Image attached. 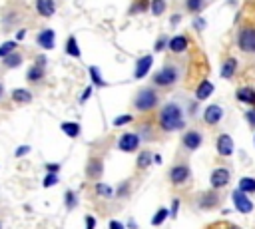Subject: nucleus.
Segmentation results:
<instances>
[{"instance_id": "obj_1", "label": "nucleus", "mask_w": 255, "mask_h": 229, "mask_svg": "<svg viewBox=\"0 0 255 229\" xmlns=\"http://www.w3.org/2000/svg\"><path fill=\"white\" fill-rule=\"evenodd\" d=\"M185 125L183 121V115H181V108L179 104H165L159 112V127L163 131H175V129H181Z\"/></svg>"}, {"instance_id": "obj_2", "label": "nucleus", "mask_w": 255, "mask_h": 229, "mask_svg": "<svg viewBox=\"0 0 255 229\" xmlns=\"http://www.w3.org/2000/svg\"><path fill=\"white\" fill-rule=\"evenodd\" d=\"M157 102H159V96H157L151 88H141V90H137V94H135V98H133V106H135V110H139V112H149V110H153V108L157 106Z\"/></svg>"}, {"instance_id": "obj_3", "label": "nucleus", "mask_w": 255, "mask_h": 229, "mask_svg": "<svg viewBox=\"0 0 255 229\" xmlns=\"http://www.w3.org/2000/svg\"><path fill=\"white\" fill-rule=\"evenodd\" d=\"M237 48L245 54H255V28L245 26L237 34Z\"/></svg>"}, {"instance_id": "obj_4", "label": "nucleus", "mask_w": 255, "mask_h": 229, "mask_svg": "<svg viewBox=\"0 0 255 229\" xmlns=\"http://www.w3.org/2000/svg\"><path fill=\"white\" fill-rule=\"evenodd\" d=\"M151 80H153V84L159 86V88L171 86V84H175V82L179 80V70H177L175 66H163Z\"/></svg>"}, {"instance_id": "obj_5", "label": "nucleus", "mask_w": 255, "mask_h": 229, "mask_svg": "<svg viewBox=\"0 0 255 229\" xmlns=\"http://www.w3.org/2000/svg\"><path fill=\"white\" fill-rule=\"evenodd\" d=\"M36 44L42 48V50H52L56 46V32L52 28H44L36 34Z\"/></svg>"}, {"instance_id": "obj_6", "label": "nucleus", "mask_w": 255, "mask_h": 229, "mask_svg": "<svg viewBox=\"0 0 255 229\" xmlns=\"http://www.w3.org/2000/svg\"><path fill=\"white\" fill-rule=\"evenodd\" d=\"M229 179H231V173H229L227 167H215L211 171V179L209 181H211V187L219 189V187H225L229 183Z\"/></svg>"}, {"instance_id": "obj_7", "label": "nucleus", "mask_w": 255, "mask_h": 229, "mask_svg": "<svg viewBox=\"0 0 255 229\" xmlns=\"http://www.w3.org/2000/svg\"><path fill=\"white\" fill-rule=\"evenodd\" d=\"M233 205H235V209H237L239 213H251V211H253L251 199L247 197V193H243V191H239V189L233 191Z\"/></svg>"}, {"instance_id": "obj_8", "label": "nucleus", "mask_w": 255, "mask_h": 229, "mask_svg": "<svg viewBox=\"0 0 255 229\" xmlns=\"http://www.w3.org/2000/svg\"><path fill=\"white\" fill-rule=\"evenodd\" d=\"M139 145V135L137 133H122L118 139V147L122 151H135Z\"/></svg>"}, {"instance_id": "obj_9", "label": "nucleus", "mask_w": 255, "mask_h": 229, "mask_svg": "<svg viewBox=\"0 0 255 229\" xmlns=\"http://www.w3.org/2000/svg\"><path fill=\"white\" fill-rule=\"evenodd\" d=\"M201 141H203V137H201V133H199L197 129H189V131H185V133H183V137H181L183 147H187L189 151L197 149V147L201 145Z\"/></svg>"}, {"instance_id": "obj_10", "label": "nucleus", "mask_w": 255, "mask_h": 229, "mask_svg": "<svg viewBox=\"0 0 255 229\" xmlns=\"http://www.w3.org/2000/svg\"><path fill=\"white\" fill-rule=\"evenodd\" d=\"M221 117H223V110H221V106H217V104L207 106L205 112H203V119H205V123H209V125H217Z\"/></svg>"}, {"instance_id": "obj_11", "label": "nucleus", "mask_w": 255, "mask_h": 229, "mask_svg": "<svg viewBox=\"0 0 255 229\" xmlns=\"http://www.w3.org/2000/svg\"><path fill=\"white\" fill-rule=\"evenodd\" d=\"M187 177H189V167L187 165H173L171 169H169V179L173 181V183H183V181H187Z\"/></svg>"}, {"instance_id": "obj_12", "label": "nucleus", "mask_w": 255, "mask_h": 229, "mask_svg": "<svg viewBox=\"0 0 255 229\" xmlns=\"http://www.w3.org/2000/svg\"><path fill=\"white\" fill-rule=\"evenodd\" d=\"M187 46H189V40H187L185 36H173L171 40H167V48H169L173 54H181V52H185Z\"/></svg>"}, {"instance_id": "obj_13", "label": "nucleus", "mask_w": 255, "mask_h": 229, "mask_svg": "<svg viewBox=\"0 0 255 229\" xmlns=\"http://www.w3.org/2000/svg\"><path fill=\"white\" fill-rule=\"evenodd\" d=\"M151 64H153V58L151 56H141L139 60H137V64H135V72H133V78H143L147 72H149V68H151Z\"/></svg>"}, {"instance_id": "obj_14", "label": "nucleus", "mask_w": 255, "mask_h": 229, "mask_svg": "<svg viewBox=\"0 0 255 229\" xmlns=\"http://www.w3.org/2000/svg\"><path fill=\"white\" fill-rule=\"evenodd\" d=\"M217 151H219V155H225V157L233 153V139L227 133H221L217 137Z\"/></svg>"}, {"instance_id": "obj_15", "label": "nucleus", "mask_w": 255, "mask_h": 229, "mask_svg": "<svg viewBox=\"0 0 255 229\" xmlns=\"http://www.w3.org/2000/svg\"><path fill=\"white\" fill-rule=\"evenodd\" d=\"M36 10H38L40 16L50 18L56 12V2L54 0H36Z\"/></svg>"}, {"instance_id": "obj_16", "label": "nucleus", "mask_w": 255, "mask_h": 229, "mask_svg": "<svg viewBox=\"0 0 255 229\" xmlns=\"http://www.w3.org/2000/svg\"><path fill=\"white\" fill-rule=\"evenodd\" d=\"M235 98H237L239 102H243V104L255 106V88H249V86L239 88V90L235 92Z\"/></svg>"}, {"instance_id": "obj_17", "label": "nucleus", "mask_w": 255, "mask_h": 229, "mask_svg": "<svg viewBox=\"0 0 255 229\" xmlns=\"http://www.w3.org/2000/svg\"><path fill=\"white\" fill-rule=\"evenodd\" d=\"M10 98L16 104H30L32 102V92L26 90V88H14L12 94H10Z\"/></svg>"}, {"instance_id": "obj_18", "label": "nucleus", "mask_w": 255, "mask_h": 229, "mask_svg": "<svg viewBox=\"0 0 255 229\" xmlns=\"http://www.w3.org/2000/svg\"><path fill=\"white\" fill-rule=\"evenodd\" d=\"M217 203H219V197H217L215 191H205V193L199 197V207H201V209H213Z\"/></svg>"}, {"instance_id": "obj_19", "label": "nucleus", "mask_w": 255, "mask_h": 229, "mask_svg": "<svg viewBox=\"0 0 255 229\" xmlns=\"http://www.w3.org/2000/svg\"><path fill=\"white\" fill-rule=\"evenodd\" d=\"M235 70H237V60H235V58L223 60V64H221V78L231 80V78L235 76Z\"/></svg>"}, {"instance_id": "obj_20", "label": "nucleus", "mask_w": 255, "mask_h": 229, "mask_svg": "<svg viewBox=\"0 0 255 229\" xmlns=\"http://www.w3.org/2000/svg\"><path fill=\"white\" fill-rule=\"evenodd\" d=\"M42 78H44V66H42V64H38V62H36V64H32V66L28 68V72H26V80L34 84V82H40Z\"/></svg>"}, {"instance_id": "obj_21", "label": "nucleus", "mask_w": 255, "mask_h": 229, "mask_svg": "<svg viewBox=\"0 0 255 229\" xmlns=\"http://www.w3.org/2000/svg\"><path fill=\"white\" fill-rule=\"evenodd\" d=\"M211 94H213V84L207 82V80H203V82L197 86V90H195V98H197L199 102H201V100H207Z\"/></svg>"}, {"instance_id": "obj_22", "label": "nucleus", "mask_w": 255, "mask_h": 229, "mask_svg": "<svg viewBox=\"0 0 255 229\" xmlns=\"http://www.w3.org/2000/svg\"><path fill=\"white\" fill-rule=\"evenodd\" d=\"M2 64H4V68H8V70L18 68V66L22 64V54H18V52L14 50V52H10L8 56H4V58H2Z\"/></svg>"}, {"instance_id": "obj_23", "label": "nucleus", "mask_w": 255, "mask_h": 229, "mask_svg": "<svg viewBox=\"0 0 255 229\" xmlns=\"http://www.w3.org/2000/svg\"><path fill=\"white\" fill-rule=\"evenodd\" d=\"M102 169H104L102 159H90L88 161V167H86V175L88 177H100L102 175Z\"/></svg>"}, {"instance_id": "obj_24", "label": "nucleus", "mask_w": 255, "mask_h": 229, "mask_svg": "<svg viewBox=\"0 0 255 229\" xmlns=\"http://www.w3.org/2000/svg\"><path fill=\"white\" fill-rule=\"evenodd\" d=\"M66 54L72 56V58H80L82 56V50L78 46L76 36H68V40H66Z\"/></svg>"}, {"instance_id": "obj_25", "label": "nucleus", "mask_w": 255, "mask_h": 229, "mask_svg": "<svg viewBox=\"0 0 255 229\" xmlns=\"http://www.w3.org/2000/svg\"><path fill=\"white\" fill-rule=\"evenodd\" d=\"M60 129H62L68 137H78V135H80V123H76V121H62V123H60Z\"/></svg>"}, {"instance_id": "obj_26", "label": "nucleus", "mask_w": 255, "mask_h": 229, "mask_svg": "<svg viewBox=\"0 0 255 229\" xmlns=\"http://www.w3.org/2000/svg\"><path fill=\"white\" fill-rule=\"evenodd\" d=\"M237 187H239V191H243V193H255V179H253V177H241Z\"/></svg>"}, {"instance_id": "obj_27", "label": "nucleus", "mask_w": 255, "mask_h": 229, "mask_svg": "<svg viewBox=\"0 0 255 229\" xmlns=\"http://www.w3.org/2000/svg\"><path fill=\"white\" fill-rule=\"evenodd\" d=\"M90 78H92V82H94L96 88H104V86H108L106 80H104L102 74H100V68H96V66H90Z\"/></svg>"}, {"instance_id": "obj_28", "label": "nucleus", "mask_w": 255, "mask_h": 229, "mask_svg": "<svg viewBox=\"0 0 255 229\" xmlns=\"http://www.w3.org/2000/svg\"><path fill=\"white\" fill-rule=\"evenodd\" d=\"M18 48V42L16 40H8V42H2L0 44V60L4 58V56H8L10 52H14Z\"/></svg>"}, {"instance_id": "obj_29", "label": "nucleus", "mask_w": 255, "mask_h": 229, "mask_svg": "<svg viewBox=\"0 0 255 229\" xmlns=\"http://www.w3.org/2000/svg\"><path fill=\"white\" fill-rule=\"evenodd\" d=\"M96 193L102 195V197H112L116 191H114V187H110L108 183H96Z\"/></svg>"}, {"instance_id": "obj_30", "label": "nucleus", "mask_w": 255, "mask_h": 229, "mask_svg": "<svg viewBox=\"0 0 255 229\" xmlns=\"http://www.w3.org/2000/svg\"><path fill=\"white\" fill-rule=\"evenodd\" d=\"M167 217H169V211H167L165 207H161V209H159V211L153 215V219H151V225H161V223H163Z\"/></svg>"}, {"instance_id": "obj_31", "label": "nucleus", "mask_w": 255, "mask_h": 229, "mask_svg": "<svg viewBox=\"0 0 255 229\" xmlns=\"http://www.w3.org/2000/svg\"><path fill=\"white\" fill-rule=\"evenodd\" d=\"M205 0H185V10L187 12H199L203 8Z\"/></svg>"}, {"instance_id": "obj_32", "label": "nucleus", "mask_w": 255, "mask_h": 229, "mask_svg": "<svg viewBox=\"0 0 255 229\" xmlns=\"http://www.w3.org/2000/svg\"><path fill=\"white\" fill-rule=\"evenodd\" d=\"M149 163H151V153H149V151H141V153L137 155V167L143 169V167H147Z\"/></svg>"}, {"instance_id": "obj_33", "label": "nucleus", "mask_w": 255, "mask_h": 229, "mask_svg": "<svg viewBox=\"0 0 255 229\" xmlns=\"http://www.w3.org/2000/svg\"><path fill=\"white\" fill-rule=\"evenodd\" d=\"M64 203H66V207H68V209H74V207H76V203H78L76 193H74V191H66V193H64Z\"/></svg>"}, {"instance_id": "obj_34", "label": "nucleus", "mask_w": 255, "mask_h": 229, "mask_svg": "<svg viewBox=\"0 0 255 229\" xmlns=\"http://www.w3.org/2000/svg\"><path fill=\"white\" fill-rule=\"evenodd\" d=\"M151 12L155 14V16H159V14H163L165 12V0H151Z\"/></svg>"}, {"instance_id": "obj_35", "label": "nucleus", "mask_w": 255, "mask_h": 229, "mask_svg": "<svg viewBox=\"0 0 255 229\" xmlns=\"http://www.w3.org/2000/svg\"><path fill=\"white\" fill-rule=\"evenodd\" d=\"M56 183H58V173H52V171H48V175L44 177L42 185H44V187H52V185H56Z\"/></svg>"}, {"instance_id": "obj_36", "label": "nucleus", "mask_w": 255, "mask_h": 229, "mask_svg": "<svg viewBox=\"0 0 255 229\" xmlns=\"http://www.w3.org/2000/svg\"><path fill=\"white\" fill-rule=\"evenodd\" d=\"M131 119H133V117H131L129 114H124V115H118V117L114 119V125H116V127H122V125H126V123H129Z\"/></svg>"}, {"instance_id": "obj_37", "label": "nucleus", "mask_w": 255, "mask_h": 229, "mask_svg": "<svg viewBox=\"0 0 255 229\" xmlns=\"http://www.w3.org/2000/svg\"><path fill=\"white\" fill-rule=\"evenodd\" d=\"M145 8H147V0H139V2H135V4L129 8V14H137V12L145 10Z\"/></svg>"}, {"instance_id": "obj_38", "label": "nucleus", "mask_w": 255, "mask_h": 229, "mask_svg": "<svg viewBox=\"0 0 255 229\" xmlns=\"http://www.w3.org/2000/svg\"><path fill=\"white\" fill-rule=\"evenodd\" d=\"M26 153H30V145H18L14 151V157H24Z\"/></svg>"}, {"instance_id": "obj_39", "label": "nucleus", "mask_w": 255, "mask_h": 229, "mask_svg": "<svg viewBox=\"0 0 255 229\" xmlns=\"http://www.w3.org/2000/svg\"><path fill=\"white\" fill-rule=\"evenodd\" d=\"M177 211H179V199H173L171 201V211H169V217H177Z\"/></svg>"}, {"instance_id": "obj_40", "label": "nucleus", "mask_w": 255, "mask_h": 229, "mask_svg": "<svg viewBox=\"0 0 255 229\" xmlns=\"http://www.w3.org/2000/svg\"><path fill=\"white\" fill-rule=\"evenodd\" d=\"M165 46H167V40H165V38H157V42H155L153 50H155V52H161Z\"/></svg>"}, {"instance_id": "obj_41", "label": "nucleus", "mask_w": 255, "mask_h": 229, "mask_svg": "<svg viewBox=\"0 0 255 229\" xmlns=\"http://www.w3.org/2000/svg\"><path fill=\"white\" fill-rule=\"evenodd\" d=\"M96 227V217L94 215H86V229H94Z\"/></svg>"}, {"instance_id": "obj_42", "label": "nucleus", "mask_w": 255, "mask_h": 229, "mask_svg": "<svg viewBox=\"0 0 255 229\" xmlns=\"http://www.w3.org/2000/svg\"><path fill=\"white\" fill-rule=\"evenodd\" d=\"M92 92H94V88H92V86H90V88H86V90H84V94H82V98H80V102H86V100L92 96Z\"/></svg>"}, {"instance_id": "obj_43", "label": "nucleus", "mask_w": 255, "mask_h": 229, "mask_svg": "<svg viewBox=\"0 0 255 229\" xmlns=\"http://www.w3.org/2000/svg\"><path fill=\"white\" fill-rule=\"evenodd\" d=\"M46 169H48V171H52V173H58L60 163H46Z\"/></svg>"}, {"instance_id": "obj_44", "label": "nucleus", "mask_w": 255, "mask_h": 229, "mask_svg": "<svg viewBox=\"0 0 255 229\" xmlns=\"http://www.w3.org/2000/svg\"><path fill=\"white\" fill-rule=\"evenodd\" d=\"M247 121H249V123H253V125H255V108H253V110H251V112H247Z\"/></svg>"}, {"instance_id": "obj_45", "label": "nucleus", "mask_w": 255, "mask_h": 229, "mask_svg": "<svg viewBox=\"0 0 255 229\" xmlns=\"http://www.w3.org/2000/svg\"><path fill=\"white\" fill-rule=\"evenodd\" d=\"M110 229H124V225H122L120 221L114 219V221H110Z\"/></svg>"}, {"instance_id": "obj_46", "label": "nucleus", "mask_w": 255, "mask_h": 229, "mask_svg": "<svg viewBox=\"0 0 255 229\" xmlns=\"http://www.w3.org/2000/svg\"><path fill=\"white\" fill-rule=\"evenodd\" d=\"M24 36H26V30H18V32H16V40H22Z\"/></svg>"}, {"instance_id": "obj_47", "label": "nucleus", "mask_w": 255, "mask_h": 229, "mask_svg": "<svg viewBox=\"0 0 255 229\" xmlns=\"http://www.w3.org/2000/svg\"><path fill=\"white\" fill-rule=\"evenodd\" d=\"M2 96H4V84L0 82V100H2Z\"/></svg>"}, {"instance_id": "obj_48", "label": "nucleus", "mask_w": 255, "mask_h": 229, "mask_svg": "<svg viewBox=\"0 0 255 229\" xmlns=\"http://www.w3.org/2000/svg\"><path fill=\"white\" fill-rule=\"evenodd\" d=\"M229 229H237V227H229Z\"/></svg>"}, {"instance_id": "obj_49", "label": "nucleus", "mask_w": 255, "mask_h": 229, "mask_svg": "<svg viewBox=\"0 0 255 229\" xmlns=\"http://www.w3.org/2000/svg\"><path fill=\"white\" fill-rule=\"evenodd\" d=\"M0 229H2V223H0Z\"/></svg>"}]
</instances>
